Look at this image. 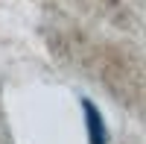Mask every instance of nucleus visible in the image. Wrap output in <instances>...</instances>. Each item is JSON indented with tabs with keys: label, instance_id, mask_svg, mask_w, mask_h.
Masks as SVG:
<instances>
[{
	"label": "nucleus",
	"instance_id": "obj_1",
	"mask_svg": "<svg viewBox=\"0 0 146 144\" xmlns=\"http://www.w3.org/2000/svg\"><path fill=\"white\" fill-rule=\"evenodd\" d=\"M82 118H85V135H88V144H108V127H105V118L102 112L96 109V103L82 97Z\"/></svg>",
	"mask_w": 146,
	"mask_h": 144
}]
</instances>
